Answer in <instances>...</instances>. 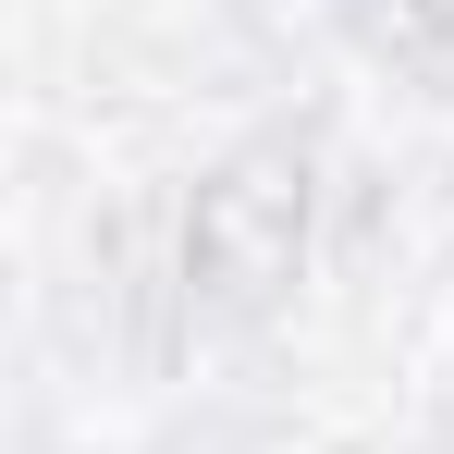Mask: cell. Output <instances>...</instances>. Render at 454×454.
<instances>
[{"label": "cell", "mask_w": 454, "mask_h": 454, "mask_svg": "<svg viewBox=\"0 0 454 454\" xmlns=\"http://www.w3.org/2000/svg\"><path fill=\"white\" fill-rule=\"evenodd\" d=\"M295 233H307V172L295 160H233L222 184L197 197V270L222 283V295H258V283H283L295 270Z\"/></svg>", "instance_id": "1"}]
</instances>
